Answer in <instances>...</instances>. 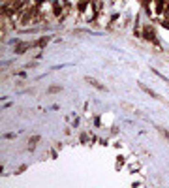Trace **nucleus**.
<instances>
[{
    "instance_id": "nucleus-1",
    "label": "nucleus",
    "mask_w": 169,
    "mask_h": 188,
    "mask_svg": "<svg viewBox=\"0 0 169 188\" xmlns=\"http://www.w3.org/2000/svg\"><path fill=\"white\" fill-rule=\"evenodd\" d=\"M85 81H86L88 85H92L94 89H98V90H107V89H105V85L98 83V81H96V79H92V77H85Z\"/></svg>"
},
{
    "instance_id": "nucleus-2",
    "label": "nucleus",
    "mask_w": 169,
    "mask_h": 188,
    "mask_svg": "<svg viewBox=\"0 0 169 188\" xmlns=\"http://www.w3.org/2000/svg\"><path fill=\"white\" fill-rule=\"evenodd\" d=\"M139 89H141L143 92H145V94H149V96H152V98H156V100H160V96H158V94H156L154 90H150V89H149V87H147V85H143V83H139Z\"/></svg>"
},
{
    "instance_id": "nucleus-3",
    "label": "nucleus",
    "mask_w": 169,
    "mask_h": 188,
    "mask_svg": "<svg viewBox=\"0 0 169 188\" xmlns=\"http://www.w3.org/2000/svg\"><path fill=\"white\" fill-rule=\"evenodd\" d=\"M156 130H158V132H160V134L165 137V139L169 141V130H165V128H162V126H156Z\"/></svg>"
},
{
    "instance_id": "nucleus-4",
    "label": "nucleus",
    "mask_w": 169,
    "mask_h": 188,
    "mask_svg": "<svg viewBox=\"0 0 169 188\" xmlns=\"http://www.w3.org/2000/svg\"><path fill=\"white\" fill-rule=\"evenodd\" d=\"M60 90H62V89H60V87H57V85H53V87H49V90H47V92H49V94H57V92H60Z\"/></svg>"
},
{
    "instance_id": "nucleus-5",
    "label": "nucleus",
    "mask_w": 169,
    "mask_h": 188,
    "mask_svg": "<svg viewBox=\"0 0 169 188\" xmlns=\"http://www.w3.org/2000/svg\"><path fill=\"white\" fill-rule=\"evenodd\" d=\"M150 70H152V73H154V75H158V77H160V79H163L165 83H169V79H167V77H163V75H162V73H160L158 70H154V68H150Z\"/></svg>"
}]
</instances>
